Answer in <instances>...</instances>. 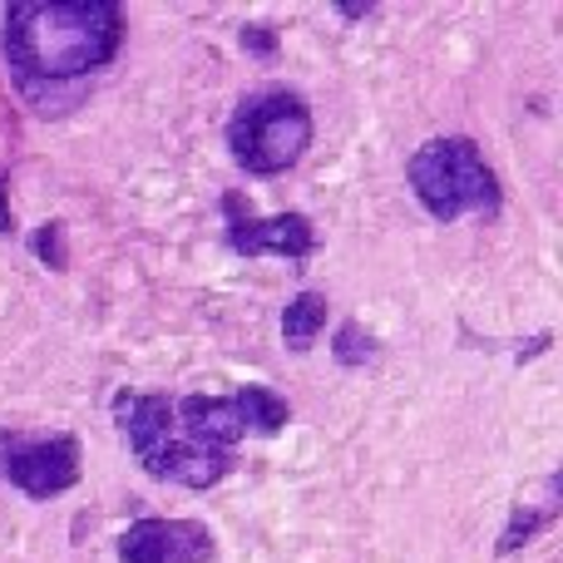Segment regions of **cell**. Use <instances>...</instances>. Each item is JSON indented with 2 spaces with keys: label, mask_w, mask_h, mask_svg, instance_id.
<instances>
[{
  "label": "cell",
  "mask_w": 563,
  "mask_h": 563,
  "mask_svg": "<svg viewBox=\"0 0 563 563\" xmlns=\"http://www.w3.org/2000/svg\"><path fill=\"white\" fill-rule=\"evenodd\" d=\"M228 208V247L243 257H291V263H301V257H311V247H317V233H311V218L307 213H277V218H243V198L228 194L223 198Z\"/></svg>",
  "instance_id": "obj_7"
},
{
  "label": "cell",
  "mask_w": 563,
  "mask_h": 563,
  "mask_svg": "<svg viewBox=\"0 0 563 563\" xmlns=\"http://www.w3.org/2000/svg\"><path fill=\"white\" fill-rule=\"evenodd\" d=\"M174 416L184 426V435H194L208 450H223V455L247 435L243 416H238V400H223V396H184L174 406Z\"/></svg>",
  "instance_id": "obj_8"
},
{
  "label": "cell",
  "mask_w": 563,
  "mask_h": 563,
  "mask_svg": "<svg viewBox=\"0 0 563 563\" xmlns=\"http://www.w3.org/2000/svg\"><path fill=\"white\" fill-rule=\"evenodd\" d=\"M243 49H253V55H277V35L267 25H243Z\"/></svg>",
  "instance_id": "obj_14"
},
{
  "label": "cell",
  "mask_w": 563,
  "mask_h": 563,
  "mask_svg": "<svg viewBox=\"0 0 563 563\" xmlns=\"http://www.w3.org/2000/svg\"><path fill=\"white\" fill-rule=\"evenodd\" d=\"M371 10H376L371 0H346V5H341V15H346V20H361V15H371Z\"/></svg>",
  "instance_id": "obj_15"
},
{
  "label": "cell",
  "mask_w": 563,
  "mask_h": 563,
  "mask_svg": "<svg viewBox=\"0 0 563 563\" xmlns=\"http://www.w3.org/2000/svg\"><path fill=\"white\" fill-rule=\"evenodd\" d=\"M321 327H327V297L321 291H301L282 311V336H287L291 351H307L321 336Z\"/></svg>",
  "instance_id": "obj_9"
},
{
  "label": "cell",
  "mask_w": 563,
  "mask_h": 563,
  "mask_svg": "<svg viewBox=\"0 0 563 563\" xmlns=\"http://www.w3.org/2000/svg\"><path fill=\"white\" fill-rule=\"evenodd\" d=\"M114 420H119V435L129 440V450H134L139 465L154 479H174V485H184V489H213L218 479L233 470V460H228L223 450H208V445H198L194 435H184L168 396L119 390Z\"/></svg>",
  "instance_id": "obj_2"
},
{
  "label": "cell",
  "mask_w": 563,
  "mask_h": 563,
  "mask_svg": "<svg viewBox=\"0 0 563 563\" xmlns=\"http://www.w3.org/2000/svg\"><path fill=\"white\" fill-rule=\"evenodd\" d=\"M213 554V529L194 519H139L119 534L124 563H208Z\"/></svg>",
  "instance_id": "obj_6"
},
{
  "label": "cell",
  "mask_w": 563,
  "mask_h": 563,
  "mask_svg": "<svg viewBox=\"0 0 563 563\" xmlns=\"http://www.w3.org/2000/svg\"><path fill=\"white\" fill-rule=\"evenodd\" d=\"M311 144V109L291 89H257L228 119V148L247 174H287Z\"/></svg>",
  "instance_id": "obj_4"
},
{
  "label": "cell",
  "mask_w": 563,
  "mask_h": 563,
  "mask_svg": "<svg viewBox=\"0 0 563 563\" xmlns=\"http://www.w3.org/2000/svg\"><path fill=\"white\" fill-rule=\"evenodd\" d=\"M10 228L15 223H10V208H5V178H0V233H10Z\"/></svg>",
  "instance_id": "obj_16"
},
{
  "label": "cell",
  "mask_w": 563,
  "mask_h": 563,
  "mask_svg": "<svg viewBox=\"0 0 563 563\" xmlns=\"http://www.w3.org/2000/svg\"><path fill=\"white\" fill-rule=\"evenodd\" d=\"M0 475L30 499H55L79 479V440L49 435L30 440V445H10L5 460H0Z\"/></svg>",
  "instance_id": "obj_5"
},
{
  "label": "cell",
  "mask_w": 563,
  "mask_h": 563,
  "mask_svg": "<svg viewBox=\"0 0 563 563\" xmlns=\"http://www.w3.org/2000/svg\"><path fill=\"white\" fill-rule=\"evenodd\" d=\"M336 361L341 366H366L371 356H376V336H371V331H361L356 321H346V327L336 331Z\"/></svg>",
  "instance_id": "obj_12"
},
{
  "label": "cell",
  "mask_w": 563,
  "mask_h": 563,
  "mask_svg": "<svg viewBox=\"0 0 563 563\" xmlns=\"http://www.w3.org/2000/svg\"><path fill=\"white\" fill-rule=\"evenodd\" d=\"M30 243H35V257H40V263L55 267V273L69 263V253H65V223H45L35 238H30Z\"/></svg>",
  "instance_id": "obj_13"
},
{
  "label": "cell",
  "mask_w": 563,
  "mask_h": 563,
  "mask_svg": "<svg viewBox=\"0 0 563 563\" xmlns=\"http://www.w3.org/2000/svg\"><path fill=\"white\" fill-rule=\"evenodd\" d=\"M559 509H515V519H509L505 539H499V554H515V549H525L529 539L539 534L544 525H554Z\"/></svg>",
  "instance_id": "obj_11"
},
{
  "label": "cell",
  "mask_w": 563,
  "mask_h": 563,
  "mask_svg": "<svg viewBox=\"0 0 563 563\" xmlns=\"http://www.w3.org/2000/svg\"><path fill=\"white\" fill-rule=\"evenodd\" d=\"M238 416H243V426L247 430H257V435H277L282 426H287V400L273 396V390H263V386H247V390H238Z\"/></svg>",
  "instance_id": "obj_10"
},
{
  "label": "cell",
  "mask_w": 563,
  "mask_h": 563,
  "mask_svg": "<svg viewBox=\"0 0 563 563\" xmlns=\"http://www.w3.org/2000/svg\"><path fill=\"white\" fill-rule=\"evenodd\" d=\"M124 45L114 0H15L5 5V59L20 85H65L95 75Z\"/></svg>",
  "instance_id": "obj_1"
},
{
  "label": "cell",
  "mask_w": 563,
  "mask_h": 563,
  "mask_svg": "<svg viewBox=\"0 0 563 563\" xmlns=\"http://www.w3.org/2000/svg\"><path fill=\"white\" fill-rule=\"evenodd\" d=\"M406 178H410V188H416L420 208H426L435 223H455V218H465V213H499L495 168L485 164L475 139H465V134L420 144L406 164Z\"/></svg>",
  "instance_id": "obj_3"
}]
</instances>
